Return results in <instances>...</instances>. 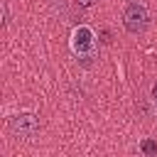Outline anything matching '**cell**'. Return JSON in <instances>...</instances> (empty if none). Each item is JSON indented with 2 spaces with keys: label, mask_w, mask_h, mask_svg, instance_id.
<instances>
[{
  "label": "cell",
  "mask_w": 157,
  "mask_h": 157,
  "mask_svg": "<svg viewBox=\"0 0 157 157\" xmlns=\"http://www.w3.org/2000/svg\"><path fill=\"white\" fill-rule=\"evenodd\" d=\"M152 98H155V101H157V83H155V86H152Z\"/></svg>",
  "instance_id": "4"
},
{
  "label": "cell",
  "mask_w": 157,
  "mask_h": 157,
  "mask_svg": "<svg viewBox=\"0 0 157 157\" xmlns=\"http://www.w3.org/2000/svg\"><path fill=\"white\" fill-rule=\"evenodd\" d=\"M142 152L145 155H157V142L155 140H145L142 142Z\"/></svg>",
  "instance_id": "3"
},
{
  "label": "cell",
  "mask_w": 157,
  "mask_h": 157,
  "mask_svg": "<svg viewBox=\"0 0 157 157\" xmlns=\"http://www.w3.org/2000/svg\"><path fill=\"white\" fill-rule=\"evenodd\" d=\"M7 128L17 137H34L39 132V120L32 113H20V115H12L7 120Z\"/></svg>",
  "instance_id": "2"
},
{
  "label": "cell",
  "mask_w": 157,
  "mask_h": 157,
  "mask_svg": "<svg viewBox=\"0 0 157 157\" xmlns=\"http://www.w3.org/2000/svg\"><path fill=\"white\" fill-rule=\"evenodd\" d=\"M123 25L130 34H142L150 25V15H147V7L137 0H130L123 10Z\"/></svg>",
  "instance_id": "1"
}]
</instances>
